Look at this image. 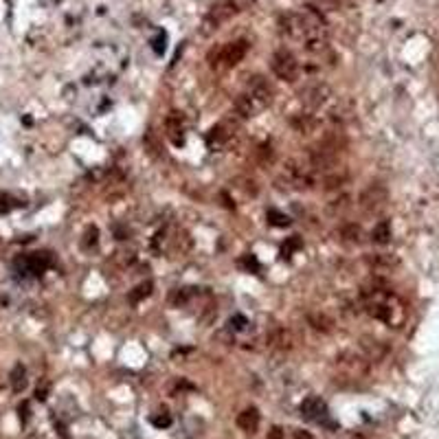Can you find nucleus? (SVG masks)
Segmentation results:
<instances>
[{
    "label": "nucleus",
    "instance_id": "423d86ee",
    "mask_svg": "<svg viewBox=\"0 0 439 439\" xmlns=\"http://www.w3.org/2000/svg\"><path fill=\"white\" fill-rule=\"evenodd\" d=\"M301 415H303L305 419H310V422H319L327 428H336V424L327 419V407H325V402L321 398L303 400V404H301Z\"/></svg>",
    "mask_w": 439,
    "mask_h": 439
},
{
    "label": "nucleus",
    "instance_id": "393cba45",
    "mask_svg": "<svg viewBox=\"0 0 439 439\" xmlns=\"http://www.w3.org/2000/svg\"><path fill=\"white\" fill-rule=\"evenodd\" d=\"M323 2L332 9H349L353 4V0H323Z\"/></svg>",
    "mask_w": 439,
    "mask_h": 439
},
{
    "label": "nucleus",
    "instance_id": "c85d7f7f",
    "mask_svg": "<svg viewBox=\"0 0 439 439\" xmlns=\"http://www.w3.org/2000/svg\"><path fill=\"white\" fill-rule=\"evenodd\" d=\"M46 393H49V384H42V386H37V391H35L37 400H46Z\"/></svg>",
    "mask_w": 439,
    "mask_h": 439
},
{
    "label": "nucleus",
    "instance_id": "bb28decb",
    "mask_svg": "<svg viewBox=\"0 0 439 439\" xmlns=\"http://www.w3.org/2000/svg\"><path fill=\"white\" fill-rule=\"evenodd\" d=\"M266 439H283V428H279V426H272L270 431H268Z\"/></svg>",
    "mask_w": 439,
    "mask_h": 439
},
{
    "label": "nucleus",
    "instance_id": "2eb2a0df",
    "mask_svg": "<svg viewBox=\"0 0 439 439\" xmlns=\"http://www.w3.org/2000/svg\"><path fill=\"white\" fill-rule=\"evenodd\" d=\"M308 321H310V325H312L314 329H321V332H329L332 325H334V321L329 319L327 314H323V312H312L308 316Z\"/></svg>",
    "mask_w": 439,
    "mask_h": 439
},
{
    "label": "nucleus",
    "instance_id": "9b49d317",
    "mask_svg": "<svg viewBox=\"0 0 439 439\" xmlns=\"http://www.w3.org/2000/svg\"><path fill=\"white\" fill-rule=\"evenodd\" d=\"M229 139H231V132L226 130V125L211 127L209 134H206V143H209V147H222V145H226Z\"/></svg>",
    "mask_w": 439,
    "mask_h": 439
},
{
    "label": "nucleus",
    "instance_id": "dca6fc26",
    "mask_svg": "<svg viewBox=\"0 0 439 439\" xmlns=\"http://www.w3.org/2000/svg\"><path fill=\"white\" fill-rule=\"evenodd\" d=\"M25 386H27V369L22 365H16L11 371V389L16 393H20V391H25Z\"/></svg>",
    "mask_w": 439,
    "mask_h": 439
},
{
    "label": "nucleus",
    "instance_id": "39448f33",
    "mask_svg": "<svg viewBox=\"0 0 439 439\" xmlns=\"http://www.w3.org/2000/svg\"><path fill=\"white\" fill-rule=\"evenodd\" d=\"M246 94L257 103L259 110L266 108L268 103L272 101V88H270V84L266 82V77H262V75H253V77H248Z\"/></svg>",
    "mask_w": 439,
    "mask_h": 439
},
{
    "label": "nucleus",
    "instance_id": "f3484780",
    "mask_svg": "<svg viewBox=\"0 0 439 439\" xmlns=\"http://www.w3.org/2000/svg\"><path fill=\"white\" fill-rule=\"evenodd\" d=\"M152 281H145V283H141L139 288H134V292H130V301L132 303H139L141 299H145V296H149L152 294Z\"/></svg>",
    "mask_w": 439,
    "mask_h": 439
},
{
    "label": "nucleus",
    "instance_id": "cd10ccee",
    "mask_svg": "<svg viewBox=\"0 0 439 439\" xmlns=\"http://www.w3.org/2000/svg\"><path fill=\"white\" fill-rule=\"evenodd\" d=\"M231 2H233L235 7L239 9V11H244V9H248V7H251V4L255 2V0H231Z\"/></svg>",
    "mask_w": 439,
    "mask_h": 439
},
{
    "label": "nucleus",
    "instance_id": "a878e982",
    "mask_svg": "<svg viewBox=\"0 0 439 439\" xmlns=\"http://www.w3.org/2000/svg\"><path fill=\"white\" fill-rule=\"evenodd\" d=\"M97 235H99V231L94 229V226H90V229L86 231V246H94V244H97Z\"/></svg>",
    "mask_w": 439,
    "mask_h": 439
},
{
    "label": "nucleus",
    "instance_id": "f03ea898",
    "mask_svg": "<svg viewBox=\"0 0 439 439\" xmlns=\"http://www.w3.org/2000/svg\"><path fill=\"white\" fill-rule=\"evenodd\" d=\"M248 51V42L246 40H237V42H231V44L222 46V49L215 53V62H211L213 68H220V66H235L244 59Z\"/></svg>",
    "mask_w": 439,
    "mask_h": 439
},
{
    "label": "nucleus",
    "instance_id": "412c9836",
    "mask_svg": "<svg viewBox=\"0 0 439 439\" xmlns=\"http://www.w3.org/2000/svg\"><path fill=\"white\" fill-rule=\"evenodd\" d=\"M299 248H301V237H299V235H292V237L288 239L286 244H283L281 253H283V257H290V253L299 251Z\"/></svg>",
    "mask_w": 439,
    "mask_h": 439
},
{
    "label": "nucleus",
    "instance_id": "9d476101",
    "mask_svg": "<svg viewBox=\"0 0 439 439\" xmlns=\"http://www.w3.org/2000/svg\"><path fill=\"white\" fill-rule=\"evenodd\" d=\"M237 426L246 433H255L259 426V410L257 409H246L244 413H239L237 417Z\"/></svg>",
    "mask_w": 439,
    "mask_h": 439
},
{
    "label": "nucleus",
    "instance_id": "6ab92c4d",
    "mask_svg": "<svg viewBox=\"0 0 439 439\" xmlns=\"http://www.w3.org/2000/svg\"><path fill=\"white\" fill-rule=\"evenodd\" d=\"M362 349H365L371 358H380L382 353H384V349L378 345V341H371V338H362Z\"/></svg>",
    "mask_w": 439,
    "mask_h": 439
},
{
    "label": "nucleus",
    "instance_id": "4be33fe9",
    "mask_svg": "<svg viewBox=\"0 0 439 439\" xmlns=\"http://www.w3.org/2000/svg\"><path fill=\"white\" fill-rule=\"evenodd\" d=\"M152 424H154L156 428H167V426H172V415L165 413V410H163L160 415H154V417H152Z\"/></svg>",
    "mask_w": 439,
    "mask_h": 439
},
{
    "label": "nucleus",
    "instance_id": "ddd939ff",
    "mask_svg": "<svg viewBox=\"0 0 439 439\" xmlns=\"http://www.w3.org/2000/svg\"><path fill=\"white\" fill-rule=\"evenodd\" d=\"M371 239H374L376 244H389L391 242V224L389 222H378V224L374 226V231H371Z\"/></svg>",
    "mask_w": 439,
    "mask_h": 439
},
{
    "label": "nucleus",
    "instance_id": "1a4fd4ad",
    "mask_svg": "<svg viewBox=\"0 0 439 439\" xmlns=\"http://www.w3.org/2000/svg\"><path fill=\"white\" fill-rule=\"evenodd\" d=\"M233 112H235V117H237V119L244 121V119H251V117H255V112H259V108H257V103H255L246 92H244V94H239V97L235 99Z\"/></svg>",
    "mask_w": 439,
    "mask_h": 439
},
{
    "label": "nucleus",
    "instance_id": "20e7f679",
    "mask_svg": "<svg viewBox=\"0 0 439 439\" xmlns=\"http://www.w3.org/2000/svg\"><path fill=\"white\" fill-rule=\"evenodd\" d=\"M386 200H389V193L382 185H369L365 191L358 198V205L365 213H378V211L384 209Z\"/></svg>",
    "mask_w": 439,
    "mask_h": 439
},
{
    "label": "nucleus",
    "instance_id": "a211bd4d",
    "mask_svg": "<svg viewBox=\"0 0 439 439\" xmlns=\"http://www.w3.org/2000/svg\"><path fill=\"white\" fill-rule=\"evenodd\" d=\"M266 218L272 226H288L290 224V218H288L286 213H281V211H277V209H268Z\"/></svg>",
    "mask_w": 439,
    "mask_h": 439
},
{
    "label": "nucleus",
    "instance_id": "6e6552de",
    "mask_svg": "<svg viewBox=\"0 0 439 439\" xmlns=\"http://www.w3.org/2000/svg\"><path fill=\"white\" fill-rule=\"evenodd\" d=\"M16 266H20L29 275H42L51 266V257L49 253H31V255H25L22 259H18Z\"/></svg>",
    "mask_w": 439,
    "mask_h": 439
},
{
    "label": "nucleus",
    "instance_id": "c756f323",
    "mask_svg": "<svg viewBox=\"0 0 439 439\" xmlns=\"http://www.w3.org/2000/svg\"><path fill=\"white\" fill-rule=\"evenodd\" d=\"M294 439H312V435L305 431H294Z\"/></svg>",
    "mask_w": 439,
    "mask_h": 439
},
{
    "label": "nucleus",
    "instance_id": "0eeeda50",
    "mask_svg": "<svg viewBox=\"0 0 439 439\" xmlns=\"http://www.w3.org/2000/svg\"><path fill=\"white\" fill-rule=\"evenodd\" d=\"M185 119H182L180 112H169L167 119H165V134L172 141L174 145H185Z\"/></svg>",
    "mask_w": 439,
    "mask_h": 439
},
{
    "label": "nucleus",
    "instance_id": "7ed1b4c3",
    "mask_svg": "<svg viewBox=\"0 0 439 439\" xmlns=\"http://www.w3.org/2000/svg\"><path fill=\"white\" fill-rule=\"evenodd\" d=\"M299 97H301V103H303L308 110H319V108L325 106L327 99L332 97V88L323 82H314V84H310V86H305L303 90L299 92Z\"/></svg>",
    "mask_w": 439,
    "mask_h": 439
},
{
    "label": "nucleus",
    "instance_id": "5701e85b",
    "mask_svg": "<svg viewBox=\"0 0 439 439\" xmlns=\"http://www.w3.org/2000/svg\"><path fill=\"white\" fill-rule=\"evenodd\" d=\"M246 325H248V321L244 319L242 314H235L233 319L229 321V327L233 329V332H242V329H246Z\"/></svg>",
    "mask_w": 439,
    "mask_h": 439
},
{
    "label": "nucleus",
    "instance_id": "4468645a",
    "mask_svg": "<svg viewBox=\"0 0 439 439\" xmlns=\"http://www.w3.org/2000/svg\"><path fill=\"white\" fill-rule=\"evenodd\" d=\"M292 123V127H294L296 132H303V134H310V132L316 127V119L312 115H299V117H294V119L290 121Z\"/></svg>",
    "mask_w": 439,
    "mask_h": 439
},
{
    "label": "nucleus",
    "instance_id": "f8f14e48",
    "mask_svg": "<svg viewBox=\"0 0 439 439\" xmlns=\"http://www.w3.org/2000/svg\"><path fill=\"white\" fill-rule=\"evenodd\" d=\"M345 182H347V174L338 172V169L327 172V174H325V178H323V187L327 189V191H332V189H341Z\"/></svg>",
    "mask_w": 439,
    "mask_h": 439
},
{
    "label": "nucleus",
    "instance_id": "f257e3e1",
    "mask_svg": "<svg viewBox=\"0 0 439 439\" xmlns=\"http://www.w3.org/2000/svg\"><path fill=\"white\" fill-rule=\"evenodd\" d=\"M270 68L277 77L283 79V82H294V79L299 77V59L286 49L277 51V53L272 55Z\"/></svg>",
    "mask_w": 439,
    "mask_h": 439
},
{
    "label": "nucleus",
    "instance_id": "b1692460",
    "mask_svg": "<svg viewBox=\"0 0 439 439\" xmlns=\"http://www.w3.org/2000/svg\"><path fill=\"white\" fill-rule=\"evenodd\" d=\"M343 237L351 239V242H358V239H360V226H356V224H347L345 229H343Z\"/></svg>",
    "mask_w": 439,
    "mask_h": 439
},
{
    "label": "nucleus",
    "instance_id": "aec40b11",
    "mask_svg": "<svg viewBox=\"0 0 439 439\" xmlns=\"http://www.w3.org/2000/svg\"><path fill=\"white\" fill-rule=\"evenodd\" d=\"M369 262L374 263V266H380V268H391V266L398 263V259L391 257V255H376V257H371Z\"/></svg>",
    "mask_w": 439,
    "mask_h": 439
}]
</instances>
